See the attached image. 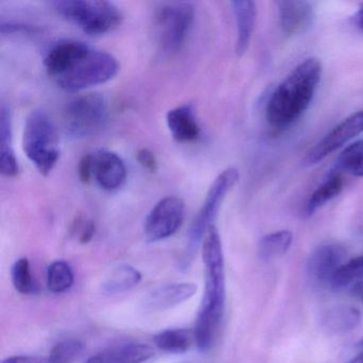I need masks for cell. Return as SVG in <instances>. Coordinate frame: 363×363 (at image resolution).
Instances as JSON below:
<instances>
[{"mask_svg": "<svg viewBox=\"0 0 363 363\" xmlns=\"http://www.w3.org/2000/svg\"><path fill=\"white\" fill-rule=\"evenodd\" d=\"M43 62L46 73L57 86L71 93L106 84L120 71L118 60L112 55L75 40L52 45Z\"/></svg>", "mask_w": 363, "mask_h": 363, "instance_id": "6da1fadb", "label": "cell"}, {"mask_svg": "<svg viewBox=\"0 0 363 363\" xmlns=\"http://www.w3.org/2000/svg\"><path fill=\"white\" fill-rule=\"evenodd\" d=\"M205 267V291L195 322V341L201 352L211 350L216 342L226 301V280L222 240L216 225L210 227L201 244Z\"/></svg>", "mask_w": 363, "mask_h": 363, "instance_id": "7a4b0ae2", "label": "cell"}, {"mask_svg": "<svg viewBox=\"0 0 363 363\" xmlns=\"http://www.w3.org/2000/svg\"><path fill=\"white\" fill-rule=\"evenodd\" d=\"M323 65L320 59H305L294 67L272 93L267 105V120L276 129L296 122L311 105L320 84Z\"/></svg>", "mask_w": 363, "mask_h": 363, "instance_id": "3957f363", "label": "cell"}, {"mask_svg": "<svg viewBox=\"0 0 363 363\" xmlns=\"http://www.w3.org/2000/svg\"><path fill=\"white\" fill-rule=\"evenodd\" d=\"M239 171L235 167H229L224 169L210 186L205 201L189 229L186 245L178 259L177 267L180 271H186L192 265L206 233L214 225L223 201L239 182Z\"/></svg>", "mask_w": 363, "mask_h": 363, "instance_id": "277c9868", "label": "cell"}, {"mask_svg": "<svg viewBox=\"0 0 363 363\" xmlns=\"http://www.w3.org/2000/svg\"><path fill=\"white\" fill-rule=\"evenodd\" d=\"M52 6L59 16L93 37L111 33L123 20L120 9L106 0H58Z\"/></svg>", "mask_w": 363, "mask_h": 363, "instance_id": "5b68a950", "label": "cell"}, {"mask_svg": "<svg viewBox=\"0 0 363 363\" xmlns=\"http://www.w3.org/2000/svg\"><path fill=\"white\" fill-rule=\"evenodd\" d=\"M25 155L43 176L50 175L59 157L58 133L54 122L43 111H33L27 118L23 133Z\"/></svg>", "mask_w": 363, "mask_h": 363, "instance_id": "8992f818", "label": "cell"}, {"mask_svg": "<svg viewBox=\"0 0 363 363\" xmlns=\"http://www.w3.org/2000/svg\"><path fill=\"white\" fill-rule=\"evenodd\" d=\"M195 8L186 1L161 3L155 12L154 24L161 50L167 54L182 50L194 23Z\"/></svg>", "mask_w": 363, "mask_h": 363, "instance_id": "52a82bcc", "label": "cell"}, {"mask_svg": "<svg viewBox=\"0 0 363 363\" xmlns=\"http://www.w3.org/2000/svg\"><path fill=\"white\" fill-rule=\"evenodd\" d=\"M109 118V104L104 95L99 93L79 95L69 101L65 107V130L72 137H91L107 126Z\"/></svg>", "mask_w": 363, "mask_h": 363, "instance_id": "ba28073f", "label": "cell"}, {"mask_svg": "<svg viewBox=\"0 0 363 363\" xmlns=\"http://www.w3.org/2000/svg\"><path fill=\"white\" fill-rule=\"evenodd\" d=\"M186 205L179 197L167 196L156 203L144 224L148 242H159L175 235L184 224Z\"/></svg>", "mask_w": 363, "mask_h": 363, "instance_id": "9c48e42d", "label": "cell"}, {"mask_svg": "<svg viewBox=\"0 0 363 363\" xmlns=\"http://www.w3.org/2000/svg\"><path fill=\"white\" fill-rule=\"evenodd\" d=\"M363 133V111L346 118L337 124L333 130L329 131L306 156L303 164L307 167L322 162L329 155L339 148L343 147L348 142Z\"/></svg>", "mask_w": 363, "mask_h": 363, "instance_id": "30bf717a", "label": "cell"}, {"mask_svg": "<svg viewBox=\"0 0 363 363\" xmlns=\"http://www.w3.org/2000/svg\"><path fill=\"white\" fill-rule=\"evenodd\" d=\"M345 250L339 244L318 246L308 258V277L318 286L330 284L335 273L345 263Z\"/></svg>", "mask_w": 363, "mask_h": 363, "instance_id": "8fae6325", "label": "cell"}, {"mask_svg": "<svg viewBox=\"0 0 363 363\" xmlns=\"http://www.w3.org/2000/svg\"><path fill=\"white\" fill-rule=\"evenodd\" d=\"M93 178L108 192L120 190L127 179V169L123 159L116 152L101 150L92 154Z\"/></svg>", "mask_w": 363, "mask_h": 363, "instance_id": "7c38bea8", "label": "cell"}, {"mask_svg": "<svg viewBox=\"0 0 363 363\" xmlns=\"http://www.w3.org/2000/svg\"><path fill=\"white\" fill-rule=\"evenodd\" d=\"M278 16L280 28L286 35H296L305 33L313 24V6L308 1L292 0V1H277Z\"/></svg>", "mask_w": 363, "mask_h": 363, "instance_id": "4fadbf2b", "label": "cell"}, {"mask_svg": "<svg viewBox=\"0 0 363 363\" xmlns=\"http://www.w3.org/2000/svg\"><path fill=\"white\" fill-rule=\"evenodd\" d=\"M197 284L194 282H174L155 289L145 297L144 305L154 312L165 311L182 305L194 296Z\"/></svg>", "mask_w": 363, "mask_h": 363, "instance_id": "5bb4252c", "label": "cell"}, {"mask_svg": "<svg viewBox=\"0 0 363 363\" xmlns=\"http://www.w3.org/2000/svg\"><path fill=\"white\" fill-rule=\"evenodd\" d=\"M235 25H237V41L235 52L238 56L245 55L250 48L252 33L257 22V6L252 0H235L231 1Z\"/></svg>", "mask_w": 363, "mask_h": 363, "instance_id": "9a60e30c", "label": "cell"}, {"mask_svg": "<svg viewBox=\"0 0 363 363\" xmlns=\"http://www.w3.org/2000/svg\"><path fill=\"white\" fill-rule=\"evenodd\" d=\"M167 124L172 137L179 143L196 141L201 135V126L192 106L184 105L169 110Z\"/></svg>", "mask_w": 363, "mask_h": 363, "instance_id": "2e32d148", "label": "cell"}, {"mask_svg": "<svg viewBox=\"0 0 363 363\" xmlns=\"http://www.w3.org/2000/svg\"><path fill=\"white\" fill-rule=\"evenodd\" d=\"M154 356L152 346L133 342L99 352L90 357L86 363H144Z\"/></svg>", "mask_w": 363, "mask_h": 363, "instance_id": "e0dca14e", "label": "cell"}, {"mask_svg": "<svg viewBox=\"0 0 363 363\" xmlns=\"http://www.w3.org/2000/svg\"><path fill=\"white\" fill-rule=\"evenodd\" d=\"M12 144L11 113L9 108L3 104L0 107V172L9 178L16 177L20 169Z\"/></svg>", "mask_w": 363, "mask_h": 363, "instance_id": "ac0fdd59", "label": "cell"}, {"mask_svg": "<svg viewBox=\"0 0 363 363\" xmlns=\"http://www.w3.org/2000/svg\"><path fill=\"white\" fill-rule=\"evenodd\" d=\"M142 281V273L130 264H120L113 267L104 279L101 289L109 295L128 292Z\"/></svg>", "mask_w": 363, "mask_h": 363, "instance_id": "d6986e66", "label": "cell"}, {"mask_svg": "<svg viewBox=\"0 0 363 363\" xmlns=\"http://www.w3.org/2000/svg\"><path fill=\"white\" fill-rule=\"evenodd\" d=\"M154 342L159 350L169 354H184L196 344L194 330L184 328L165 329L155 335Z\"/></svg>", "mask_w": 363, "mask_h": 363, "instance_id": "ffe728a7", "label": "cell"}, {"mask_svg": "<svg viewBox=\"0 0 363 363\" xmlns=\"http://www.w3.org/2000/svg\"><path fill=\"white\" fill-rule=\"evenodd\" d=\"M360 312L358 309L350 306H337L328 310L323 318V326L333 335L352 331L360 322Z\"/></svg>", "mask_w": 363, "mask_h": 363, "instance_id": "44dd1931", "label": "cell"}, {"mask_svg": "<svg viewBox=\"0 0 363 363\" xmlns=\"http://www.w3.org/2000/svg\"><path fill=\"white\" fill-rule=\"evenodd\" d=\"M293 235L289 230H279L264 235L259 242V257L263 261L276 260L291 248Z\"/></svg>", "mask_w": 363, "mask_h": 363, "instance_id": "7402d4cb", "label": "cell"}, {"mask_svg": "<svg viewBox=\"0 0 363 363\" xmlns=\"http://www.w3.org/2000/svg\"><path fill=\"white\" fill-rule=\"evenodd\" d=\"M75 282L73 269L63 260L54 261L48 267L46 274V286L55 294L67 292Z\"/></svg>", "mask_w": 363, "mask_h": 363, "instance_id": "603a6c76", "label": "cell"}, {"mask_svg": "<svg viewBox=\"0 0 363 363\" xmlns=\"http://www.w3.org/2000/svg\"><path fill=\"white\" fill-rule=\"evenodd\" d=\"M343 189V179L341 176H333V177L323 182L310 196L306 212L308 216H311L320 208L324 207L329 201L337 196Z\"/></svg>", "mask_w": 363, "mask_h": 363, "instance_id": "cb8c5ba5", "label": "cell"}, {"mask_svg": "<svg viewBox=\"0 0 363 363\" xmlns=\"http://www.w3.org/2000/svg\"><path fill=\"white\" fill-rule=\"evenodd\" d=\"M340 169L354 177H363V140L344 148L337 160Z\"/></svg>", "mask_w": 363, "mask_h": 363, "instance_id": "d4e9b609", "label": "cell"}, {"mask_svg": "<svg viewBox=\"0 0 363 363\" xmlns=\"http://www.w3.org/2000/svg\"><path fill=\"white\" fill-rule=\"evenodd\" d=\"M11 280L14 289L21 294L29 295L37 292V284L31 272L30 261L26 257L18 259L11 269Z\"/></svg>", "mask_w": 363, "mask_h": 363, "instance_id": "484cf974", "label": "cell"}, {"mask_svg": "<svg viewBox=\"0 0 363 363\" xmlns=\"http://www.w3.org/2000/svg\"><path fill=\"white\" fill-rule=\"evenodd\" d=\"M363 280V255L344 263L335 273L330 286L339 291Z\"/></svg>", "mask_w": 363, "mask_h": 363, "instance_id": "4316f807", "label": "cell"}, {"mask_svg": "<svg viewBox=\"0 0 363 363\" xmlns=\"http://www.w3.org/2000/svg\"><path fill=\"white\" fill-rule=\"evenodd\" d=\"M86 345L79 339H65L55 344L50 350V359L52 363H73L84 352Z\"/></svg>", "mask_w": 363, "mask_h": 363, "instance_id": "83f0119b", "label": "cell"}, {"mask_svg": "<svg viewBox=\"0 0 363 363\" xmlns=\"http://www.w3.org/2000/svg\"><path fill=\"white\" fill-rule=\"evenodd\" d=\"M73 233L82 244H88L95 235V224L88 218H77L73 226Z\"/></svg>", "mask_w": 363, "mask_h": 363, "instance_id": "f1b7e54d", "label": "cell"}, {"mask_svg": "<svg viewBox=\"0 0 363 363\" xmlns=\"http://www.w3.org/2000/svg\"><path fill=\"white\" fill-rule=\"evenodd\" d=\"M78 175L84 184H89L93 179L92 154L84 155L78 164Z\"/></svg>", "mask_w": 363, "mask_h": 363, "instance_id": "f546056e", "label": "cell"}, {"mask_svg": "<svg viewBox=\"0 0 363 363\" xmlns=\"http://www.w3.org/2000/svg\"><path fill=\"white\" fill-rule=\"evenodd\" d=\"M137 160L146 171L154 173L158 169V162H157L156 157H155L154 152H150L147 148H143V150L138 152Z\"/></svg>", "mask_w": 363, "mask_h": 363, "instance_id": "4dcf8cb0", "label": "cell"}, {"mask_svg": "<svg viewBox=\"0 0 363 363\" xmlns=\"http://www.w3.org/2000/svg\"><path fill=\"white\" fill-rule=\"evenodd\" d=\"M0 28H1V33L3 35H10V33H33L35 29L31 26H28V25L24 24H16V23L11 22H1V25H0Z\"/></svg>", "mask_w": 363, "mask_h": 363, "instance_id": "1f68e13d", "label": "cell"}, {"mask_svg": "<svg viewBox=\"0 0 363 363\" xmlns=\"http://www.w3.org/2000/svg\"><path fill=\"white\" fill-rule=\"evenodd\" d=\"M1 363H52L48 358L40 356H12Z\"/></svg>", "mask_w": 363, "mask_h": 363, "instance_id": "d6a6232c", "label": "cell"}, {"mask_svg": "<svg viewBox=\"0 0 363 363\" xmlns=\"http://www.w3.org/2000/svg\"><path fill=\"white\" fill-rule=\"evenodd\" d=\"M350 292H352V295L354 298H357L358 301H362L363 303V280L354 284V286H352Z\"/></svg>", "mask_w": 363, "mask_h": 363, "instance_id": "836d02e7", "label": "cell"}, {"mask_svg": "<svg viewBox=\"0 0 363 363\" xmlns=\"http://www.w3.org/2000/svg\"><path fill=\"white\" fill-rule=\"evenodd\" d=\"M354 24L359 30L363 31V5L359 8L358 11L354 16Z\"/></svg>", "mask_w": 363, "mask_h": 363, "instance_id": "e575fe53", "label": "cell"}, {"mask_svg": "<svg viewBox=\"0 0 363 363\" xmlns=\"http://www.w3.org/2000/svg\"><path fill=\"white\" fill-rule=\"evenodd\" d=\"M359 346L361 347V352H359L358 354H357L356 357H354V358L352 359V360L348 361L347 363H363V340L360 342V344H359Z\"/></svg>", "mask_w": 363, "mask_h": 363, "instance_id": "d590c367", "label": "cell"}]
</instances>
